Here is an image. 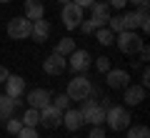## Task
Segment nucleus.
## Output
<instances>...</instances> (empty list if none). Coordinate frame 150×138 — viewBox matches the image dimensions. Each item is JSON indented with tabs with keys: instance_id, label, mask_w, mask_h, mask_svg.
Masks as SVG:
<instances>
[{
	"instance_id": "nucleus-1",
	"label": "nucleus",
	"mask_w": 150,
	"mask_h": 138,
	"mask_svg": "<svg viewBox=\"0 0 150 138\" xmlns=\"http://www.w3.org/2000/svg\"><path fill=\"white\" fill-rule=\"evenodd\" d=\"M65 96L70 101H85V98L93 96V83L85 73H75L73 80H68V90H65Z\"/></svg>"
},
{
	"instance_id": "nucleus-2",
	"label": "nucleus",
	"mask_w": 150,
	"mask_h": 138,
	"mask_svg": "<svg viewBox=\"0 0 150 138\" xmlns=\"http://www.w3.org/2000/svg\"><path fill=\"white\" fill-rule=\"evenodd\" d=\"M130 113L125 106H108L105 108V123L110 131H125V128L130 126Z\"/></svg>"
},
{
	"instance_id": "nucleus-3",
	"label": "nucleus",
	"mask_w": 150,
	"mask_h": 138,
	"mask_svg": "<svg viewBox=\"0 0 150 138\" xmlns=\"http://www.w3.org/2000/svg\"><path fill=\"white\" fill-rule=\"evenodd\" d=\"M80 116H83V123H88V126H105V106L90 101V98L83 101Z\"/></svg>"
},
{
	"instance_id": "nucleus-4",
	"label": "nucleus",
	"mask_w": 150,
	"mask_h": 138,
	"mask_svg": "<svg viewBox=\"0 0 150 138\" xmlns=\"http://www.w3.org/2000/svg\"><path fill=\"white\" fill-rule=\"evenodd\" d=\"M115 43H118L120 53H125V55H138V50L143 48L145 40H143L135 30H123V33L115 35Z\"/></svg>"
},
{
	"instance_id": "nucleus-5",
	"label": "nucleus",
	"mask_w": 150,
	"mask_h": 138,
	"mask_svg": "<svg viewBox=\"0 0 150 138\" xmlns=\"http://www.w3.org/2000/svg\"><path fill=\"white\" fill-rule=\"evenodd\" d=\"M30 28L33 23L28 20L25 15H18V18H10L8 20V38L10 40H25V38H30Z\"/></svg>"
},
{
	"instance_id": "nucleus-6",
	"label": "nucleus",
	"mask_w": 150,
	"mask_h": 138,
	"mask_svg": "<svg viewBox=\"0 0 150 138\" xmlns=\"http://www.w3.org/2000/svg\"><path fill=\"white\" fill-rule=\"evenodd\" d=\"M90 65H93V55L88 53V50H83V48H75L73 53L68 55V68L73 70V75L75 73H88Z\"/></svg>"
},
{
	"instance_id": "nucleus-7",
	"label": "nucleus",
	"mask_w": 150,
	"mask_h": 138,
	"mask_svg": "<svg viewBox=\"0 0 150 138\" xmlns=\"http://www.w3.org/2000/svg\"><path fill=\"white\" fill-rule=\"evenodd\" d=\"M83 10H85V8L75 5L73 0H70V3H65V5H63V13H60V15H63V25L68 28V30H75V28L85 20V18H83Z\"/></svg>"
},
{
	"instance_id": "nucleus-8",
	"label": "nucleus",
	"mask_w": 150,
	"mask_h": 138,
	"mask_svg": "<svg viewBox=\"0 0 150 138\" xmlns=\"http://www.w3.org/2000/svg\"><path fill=\"white\" fill-rule=\"evenodd\" d=\"M40 126L50 128V131L58 128V126H63V111H58L53 103H48L45 108H40Z\"/></svg>"
},
{
	"instance_id": "nucleus-9",
	"label": "nucleus",
	"mask_w": 150,
	"mask_h": 138,
	"mask_svg": "<svg viewBox=\"0 0 150 138\" xmlns=\"http://www.w3.org/2000/svg\"><path fill=\"white\" fill-rule=\"evenodd\" d=\"M105 83L108 88H115V90H123L125 85H130V73L123 68H110L105 73Z\"/></svg>"
},
{
	"instance_id": "nucleus-10",
	"label": "nucleus",
	"mask_w": 150,
	"mask_h": 138,
	"mask_svg": "<svg viewBox=\"0 0 150 138\" xmlns=\"http://www.w3.org/2000/svg\"><path fill=\"white\" fill-rule=\"evenodd\" d=\"M43 70L48 75H63L65 70H68V58H63V55H58V53H50L48 58L43 60Z\"/></svg>"
},
{
	"instance_id": "nucleus-11",
	"label": "nucleus",
	"mask_w": 150,
	"mask_h": 138,
	"mask_svg": "<svg viewBox=\"0 0 150 138\" xmlns=\"http://www.w3.org/2000/svg\"><path fill=\"white\" fill-rule=\"evenodd\" d=\"M125 96H123V101H125V106L128 108H133V106H140V103L148 98V88H143L140 83H135V85H125Z\"/></svg>"
},
{
	"instance_id": "nucleus-12",
	"label": "nucleus",
	"mask_w": 150,
	"mask_h": 138,
	"mask_svg": "<svg viewBox=\"0 0 150 138\" xmlns=\"http://www.w3.org/2000/svg\"><path fill=\"white\" fill-rule=\"evenodd\" d=\"M90 8H93L90 23H93L95 28H105V25H108V18H110V5H108L105 0H95Z\"/></svg>"
},
{
	"instance_id": "nucleus-13",
	"label": "nucleus",
	"mask_w": 150,
	"mask_h": 138,
	"mask_svg": "<svg viewBox=\"0 0 150 138\" xmlns=\"http://www.w3.org/2000/svg\"><path fill=\"white\" fill-rule=\"evenodd\" d=\"M50 101H53V96H50L48 88H33L30 93H28V106H30V108H38V111L45 108Z\"/></svg>"
},
{
	"instance_id": "nucleus-14",
	"label": "nucleus",
	"mask_w": 150,
	"mask_h": 138,
	"mask_svg": "<svg viewBox=\"0 0 150 138\" xmlns=\"http://www.w3.org/2000/svg\"><path fill=\"white\" fill-rule=\"evenodd\" d=\"M23 15H25L30 23L45 18V5H43V0H25V3H23Z\"/></svg>"
},
{
	"instance_id": "nucleus-15",
	"label": "nucleus",
	"mask_w": 150,
	"mask_h": 138,
	"mask_svg": "<svg viewBox=\"0 0 150 138\" xmlns=\"http://www.w3.org/2000/svg\"><path fill=\"white\" fill-rule=\"evenodd\" d=\"M23 93H25V78L23 75H8L5 78V96L20 98Z\"/></svg>"
},
{
	"instance_id": "nucleus-16",
	"label": "nucleus",
	"mask_w": 150,
	"mask_h": 138,
	"mask_svg": "<svg viewBox=\"0 0 150 138\" xmlns=\"http://www.w3.org/2000/svg\"><path fill=\"white\" fill-rule=\"evenodd\" d=\"M30 38H33L35 43H45V40L50 38V23L45 20V18H40V20H33Z\"/></svg>"
},
{
	"instance_id": "nucleus-17",
	"label": "nucleus",
	"mask_w": 150,
	"mask_h": 138,
	"mask_svg": "<svg viewBox=\"0 0 150 138\" xmlns=\"http://www.w3.org/2000/svg\"><path fill=\"white\" fill-rule=\"evenodd\" d=\"M63 126L68 128L70 133H75V131H80L85 123H83V116H80V111H75V108H68V111H63Z\"/></svg>"
},
{
	"instance_id": "nucleus-18",
	"label": "nucleus",
	"mask_w": 150,
	"mask_h": 138,
	"mask_svg": "<svg viewBox=\"0 0 150 138\" xmlns=\"http://www.w3.org/2000/svg\"><path fill=\"white\" fill-rule=\"evenodd\" d=\"M20 103H23L20 98H10V96L3 93V96H0V123H5L8 118L15 113V108L20 106Z\"/></svg>"
},
{
	"instance_id": "nucleus-19",
	"label": "nucleus",
	"mask_w": 150,
	"mask_h": 138,
	"mask_svg": "<svg viewBox=\"0 0 150 138\" xmlns=\"http://www.w3.org/2000/svg\"><path fill=\"white\" fill-rule=\"evenodd\" d=\"M73 50H75V40H73V38H60V40L55 43V50H53V53H58V55H63V58H68Z\"/></svg>"
},
{
	"instance_id": "nucleus-20",
	"label": "nucleus",
	"mask_w": 150,
	"mask_h": 138,
	"mask_svg": "<svg viewBox=\"0 0 150 138\" xmlns=\"http://www.w3.org/2000/svg\"><path fill=\"white\" fill-rule=\"evenodd\" d=\"M135 15H138V28L148 33L150 30V10H148V5H138L135 8Z\"/></svg>"
},
{
	"instance_id": "nucleus-21",
	"label": "nucleus",
	"mask_w": 150,
	"mask_h": 138,
	"mask_svg": "<svg viewBox=\"0 0 150 138\" xmlns=\"http://www.w3.org/2000/svg\"><path fill=\"white\" fill-rule=\"evenodd\" d=\"M95 40L100 45H112L115 43V33L108 30V28H95Z\"/></svg>"
},
{
	"instance_id": "nucleus-22",
	"label": "nucleus",
	"mask_w": 150,
	"mask_h": 138,
	"mask_svg": "<svg viewBox=\"0 0 150 138\" xmlns=\"http://www.w3.org/2000/svg\"><path fill=\"white\" fill-rule=\"evenodd\" d=\"M20 121H23V126H33V128L40 126V111H38V108H28Z\"/></svg>"
},
{
	"instance_id": "nucleus-23",
	"label": "nucleus",
	"mask_w": 150,
	"mask_h": 138,
	"mask_svg": "<svg viewBox=\"0 0 150 138\" xmlns=\"http://www.w3.org/2000/svg\"><path fill=\"white\" fill-rule=\"evenodd\" d=\"M125 133H128V138H150V128L148 126H128L125 128Z\"/></svg>"
},
{
	"instance_id": "nucleus-24",
	"label": "nucleus",
	"mask_w": 150,
	"mask_h": 138,
	"mask_svg": "<svg viewBox=\"0 0 150 138\" xmlns=\"http://www.w3.org/2000/svg\"><path fill=\"white\" fill-rule=\"evenodd\" d=\"M108 30H112V33H115V35H118V33H123L125 30V25H123V15H110V18H108Z\"/></svg>"
},
{
	"instance_id": "nucleus-25",
	"label": "nucleus",
	"mask_w": 150,
	"mask_h": 138,
	"mask_svg": "<svg viewBox=\"0 0 150 138\" xmlns=\"http://www.w3.org/2000/svg\"><path fill=\"white\" fill-rule=\"evenodd\" d=\"M123 25H125V30H138V15H135V10L123 13Z\"/></svg>"
},
{
	"instance_id": "nucleus-26",
	"label": "nucleus",
	"mask_w": 150,
	"mask_h": 138,
	"mask_svg": "<svg viewBox=\"0 0 150 138\" xmlns=\"http://www.w3.org/2000/svg\"><path fill=\"white\" fill-rule=\"evenodd\" d=\"M20 128H23V121H20V118H13V116H10V118L5 121V131L10 133V136H18Z\"/></svg>"
},
{
	"instance_id": "nucleus-27",
	"label": "nucleus",
	"mask_w": 150,
	"mask_h": 138,
	"mask_svg": "<svg viewBox=\"0 0 150 138\" xmlns=\"http://www.w3.org/2000/svg\"><path fill=\"white\" fill-rule=\"evenodd\" d=\"M70 103H73V101H70V98L65 96V93H60V96H55L53 106L58 108V111H68V108H70Z\"/></svg>"
},
{
	"instance_id": "nucleus-28",
	"label": "nucleus",
	"mask_w": 150,
	"mask_h": 138,
	"mask_svg": "<svg viewBox=\"0 0 150 138\" xmlns=\"http://www.w3.org/2000/svg\"><path fill=\"white\" fill-rule=\"evenodd\" d=\"M95 68L100 70V73H108V70L112 68V65H110V58H105V55H100V58H95Z\"/></svg>"
},
{
	"instance_id": "nucleus-29",
	"label": "nucleus",
	"mask_w": 150,
	"mask_h": 138,
	"mask_svg": "<svg viewBox=\"0 0 150 138\" xmlns=\"http://www.w3.org/2000/svg\"><path fill=\"white\" fill-rule=\"evenodd\" d=\"M18 138H40V136H38V131L33 126H23L20 131H18Z\"/></svg>"
},
{
	"instance_id": "nucleus-30",
	"label": "nucleus",
	"mask_w": 150,
	"mask_h": 138,
	"mask_svg": "<svg viewBox=\"0 0 150 138\" xmlns=\"http://www.w3.org/2000/svg\"><path fill=\"white\" fill-rule=\"evenodd\" d=\"M88 138H105V128H103V126H90Z\"/></svg>"
},
{
	"instance_id": "nucleus-31",
	"label": "nucleus",
	"mask_w": 150,
	"mask_h": 138,
	"mask_svg": "<svg viewBox=\"0 0 150 138\" xmlns=\"http://www.w3.org/2000/svg\"><path fill=\"white\" fill-rule=\"evenodd\" d=\"M78 28H80V33H83V35H90V33H95V25H93L90 20H83Z\"/></svg>"
},
{
	"instance_id": "nucleus-32",
	"label": "nucleus",
	"mask_w": 150,
	"mask_h": 138,
	"mask_svg": "<svg viewBox=\"0 0 150 138\" xmlns=\"http://www.w3.org/2000/svg\"><path fill=\"white\" fill-rule=\"evenodd\" d=\"M138 55H140V60H143V63H148V60H150V48H148V43H143V48L138 50Z\"/></svg>"
},
{
	"instance_id": "nucleus-33",
	"label": "nucleus",
	"mask_w": 150,
	"mask_h": 138,
	"mask_svg": "<svg viewBox=\"0 0 150 138\" xmlns=\"http://www.w3.org/2000/svg\"><path fill=\"white\" fill-rule=\"evenodd\" d=\"M105 3H108L110 8H115V10H123V8L128 5V0H105Z\"/></svg>"
},
{
	"instance_id": "nucleus-34",
	"label": "nucleus",
	"mask_w": 150,
	"mask_h": 138,
	"mask_svg": "<svg viewBox=\"0 0 150 138\" xmlns=\"http://www.w3.org/2000/svg\"><path fill=\"white\" fill-rule=\"evenodd\" d=\"M140 85H143V88H148V85H150V70H148V68H143V75H140Z\"/></svg>"
},
{
	"instance_id": "nucleus-35",
	"label": "nucleus",
	"mask_w": 150,
	"mask_h": 138,
	"mask_svg": "<svg viewBox=\"0 0 150 138\" xmlns=\"http://www.w3.org/2000/svg\"><path fill=\"white\" fill-rule=\"evenodd\" d=\"M73 3H75V5H80V8H90L95 0H73Z\"/></svg>"
},
{
	"instance_id": "nucleus-36",
	"label": "nucleus",
	"mask_w": 150,
	"mask_h": 138,
	"mask_svg": "<svg viewBox=\"0 0 150 138\" xmlns=\"http://www.w3.org/2000/svg\"><path fill=\"white\" fill-rule=\"evenodd\" d=\"M10 75V70L5 68V65H0V83H5V78Z\"/></svg>"
},
{
	"instance_id": "nucleus-37",
	"label": "nucleus",
	"mask_w": 150,
	"mask_h": 138,
	"mask_svg": "<svg viewBox=\"0 0 150 138\" xmlns=\"http://www.w3.org/2000/svg\"><path fill=\"white\" fill-rule=\"evenodd\" d=\"M128 3H130V5H135V8H138V5H148V0H128Z\"/></svg>"
},
{
	"instance_id": "nucleus-38",
	"label": "nucleus",
	"mask_w": 150,
	"mask_h": 138,
	"mask_svg": "<svg viewBox=\"0 0 150 138\" xmlns=\"http://www.w3.org/2000/svg\"><path fill=\"white\" fill-rule=\"evenodd\" d=\"M55 3H60V5H65V3H70V0H55Z\"/></svg>"
},
{
	"instance_id": "nucleus-39",
	"label": "nucleus",
	"mask_w": 150,
	"mask_h": 138,
	"mask_svg": "<svg viewBox=\"0 0 150 138\" xmlns=\"http://www.w3.org/2000/svg\"><path fill=\"white\" fill-rule=\"evenodd\" d=\"M0 3H10V0H0Z\"/></svg>"
}]
</instances>
